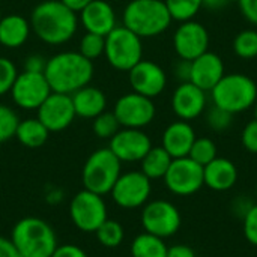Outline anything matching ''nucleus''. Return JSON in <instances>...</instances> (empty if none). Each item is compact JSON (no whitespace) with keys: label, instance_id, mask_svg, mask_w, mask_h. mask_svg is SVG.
Returning <instances> with one entry per match:
<instances>
[{"label":"nucleus","instance_id":"ea45409f","mask_svg":"<svg viewBox=\"0 0 257 257\" xmlns=\"http://www.w3.org/2000/svg\"><path fill=\"white\" fill-rule=\"evenodd\" d=\"M238 6L242 17L248 23L257 26V0H238Z\"/></svg>","mask_w":257,"mask_h":257},{"label":"nucleus","instance_id":"6ab92c4d","mask_svg":"<svg viewBox=\"0 0 257 257\" xmlns=\"http://www.w3.org/2000/svg\"><path fill=\"white\" fill-rule=\"evenodd\" d=\"M78 21L86 32L107 36L116 26L117 18L113 6L105 0H92L80 14Z\"/></svg>","mask_w":257,"mask_h":257},{"label":"nucleus","instance_id":"1a4fd4ad","mask_svg":"<svg viewBox=\"0 0 257 257\" xmlns=\"http://www.w3.org/2000/svg\"><path fill=\"white\" fill-rule=\"evenodd\" d=\"M182 223L179 209L167 200H152L148 202L142 211V226L145 232L155 235L158 238L173 236Z\"/></svg>","mask_w":257,"mask_h":257},{"label":"nucleus","instance_id":"4be33fe9","mask_svg":"<svg viewBox=\"0 0 257 257\" xmlns=\"http://www.w3.org/2000/svg\"><path fill=\"white\" fill-rule=\"evenodd\" d=\"M238 181V169L229 158L217 157L203 167V182L214 191H229Z\"/></svg>","mask_w":257,"mask_h":257},{"label":"nucleus","instance_id":"8fccbe9b","mask_svg":"<svg viewBox=\"0 0 257 257\" xmlns=\"http://www.w3.org/2000/svg\"><path fill=\"white\" fill-rule=\"evenodd\" d=\"M226 2H227V3H233V2H236V3H238V0H226Z\"/></svg>","mask_w":257,"mask_h":257},{"label":"nucleus","instance_id":"de8ad7c7","mask_svg":"<svg viewBox=\"0 0 257 257\" xmlns=\"http://www.w3.org/2000/svg\"><path fill=\"white\" fill-rule=\"evenodd\" d=\"M229 3L226 0H202V8L208 9V11H221L223 8H226Z\"/></svg>","mask_w":257,"mask_h":257},{"label":"nucleus","instance_id":"a18cd8bd","mask_svg":"<svg viewBox=\"0 0 257 257\" xmlns=\"http://www.w3.org/2000/svg\"><path fill=\"white\" fill-rule=\"evenodd\" d=\"M248 197H238V199H235V202L232 203V209H233V212L236 211V214H238V217H241V218H244L245 217V214L251 209V206L254 205V203H251L250 200H247Z\"/></svg>","mask_w":257,"mask_h":257},{"label":"nucleus","instance_id":"dca6fc26","mask_svg":"<svg viewBox=\"0 0 257 257\" xmlns=\"http://www.w3.org/2000/svg\"><path fill=\"white\" fill-rule=\"evenodd\" d=\"M128 80L133 92L151 99L160 96L167 86L166 71L158 63L146 59H142L134 68L128 71Z\"/></svg>","mask_w":257,"mask_h":257},{"label":"nucleus","instance_id":"aec40b11","mask_svg":"<svg viewBox=\"0 0 257 257\" xmlns=\"http://www.w3.org/2000/svg\"><path fill=\"white\" fill-rule=\"evenodd\" d=\"M224 74V62L217 53L208 50L202 56L191 60L190 81L205 92H211Z\"/></svg>","mask_w":257,"mask_h":257},{"label":"nucleus","instance_id":"9b49d317","mask_svg":"<svg viewBox=\"0 0 257 257\" xmlns=\"http://www.w3.org/2000/svg\"><path fill=\"white\" fill-rule=\"evenodd\" d=\"M167 190L176 196H193L203 185V167L190 157L175 158L163 178Z\"/></svg>","mask_w":257,"mask_h":257},{"label":"nucleus","instance_id":"f03ea898","mask_svg":"<svg viewBox=\"0 0 257 257\" xmlns=\"http://www.w3.org/2000/svg\"><path fill=\"white\" fill-rule=\"evenodd\" d=\"M93 72V62L78 51H60L47 60L44 75L53 92L72 95L90 84Z\"/></svg>","mask_w":257,"mask_h":257},{"label":"nucleus","instance_id":"bb28decb","mask_svg":"<svg viewBox=\"0 0 257 257\" xmlns=\"http://www.w3.org/2000/svg\"><path fill=\"white\" fill-rule=\"evenodd\" d=\"M167 245L163 238L143 232L137 235L131 244L133 257H167Z\"/></svg>","mask_w":257,"mask_h":257},{"label":"nucleus","instance_id":"6e6552de","mask_svg":"<svg viewBox=\"0 0 257 257\" xmlns=\"http://www.w3.org/2000/svg\"><path fill=\"white\" fill-rule=\"evenodd\" d=\"M69 215L74 226L87 233H95L96 229L108 218L102 196L86 188L72 197L69 205Z\"/></svg>","mask_w":257,"mask_h":257},{"label":"nucleus","instance_id":"7ed1b4c3","mask_svg":"<svg viewBox=\"0 0 257 257\" xmlns=\"http://www.w3.org/2000/svg\"><path fill=\"white\" fill-rule=\"evenodd\" d=\"M172 21L164 0H131L122 14V26L142 39L164 33Z\"/></svg>","mask_w":257,"mask_h":257},{"label":"nucleus","instance_id":"f257e3e1","mask_svg":"<svg viewBox=\"0 0 257 257\" xmlns=\"http://www.w3.org/2000/svg\"><path fill=\"white\" fill-rule=\"evenodd\" d=\"M32 32L48 45H62L72 39L78 29V15L60 0H44L30 14Z\"/></svg>","mask_w":257,"mask_h":257},{"label":"nucleus","instance_id":"c03bdc74","mask_svg":"<svg viewBox=\"0 0 257 257\" xmlns=\"http://www.w3.org/2000/svg\"><path fill=\"white\" fill-rule=\"evenodd\" d=\"M167 257H196V253L185 244H176L167 248Z\"/></svg>","mask_w":257,"mask_h":257},{"label":"nucleus","instance_id":"423d86ee","mask_svg":"<svg viewBox=\"0 0 257 257\" xmlns=\"http://www.w3.org/2000/svg\"><path fill=\"white\" fill-rule=\"evenodd\" d=\"M120 173L122 163L119 158L108 148H101L90 154V157L86 160L81 181L86 190L99 196H105L110 194Z\"/></svg>","mask_w":257,"mask_h":257},{"label":"nucleus","instance_id":"a211bd4d","mask_svg":"<svg viewBox=\"0 0 257 257\" xmlns=\"http://www.w3.org/2000/svg\"><path fill=\"white\" fill-rule=\"evenodd\" d=\"M208 107L206 92L191 81L179 83L172 95V110L181 120H194L205 113Z\"/></svg>","mask_w":257,"mask_h":257},{"label":"nucleus","instance_id":"c9c22d12","mask_svg":"<svg viewBox=\"0 0 257 257\" xmlns=\"http://www.w3.org/2000/svg\"><path fill=\"white\" fill-rule=\"evenodd\" d=\"M17 75H18V69L15 63L8 57L0 56V96L11 92Z\"/></svg>","mask_w":257,"mask_h":257},{"label":"nucleus","instance_id":"58836bf2","mask_svg":"<svg viewBox=\"0 0 257 257\" xmlns=\"http://www.w3.org/2000/svg\"><path fill=\"white\" fill-rule=\"evenodd\" d=\"M47 60L48 59H45L42 54L33 53V54L26 57V60H24V71H29V72H44L45 66H47Z\"/></svg>","mask_w":257,"mask_h":257},{"label":"nucleus","instance_id":"cd10ccee","mask_svg":"<svg viewBox=\"0 0 257 257\" xmlns=\"http://www.w3.org/2000/svg\"><path fill=\"white\" fill-rule=\"evenodd\" d=\"M98 242L105 248H116L122 244L125 238L123 227L119 221L107 218L95 232Z\"/></svg>","mask_w":257,"mask_h":257},{"label":"nucleus","instance_id":"49530a36","mask_svg":"<svg viewBox=\"0 0 257 257\" xmlns=\"http://www.w3.org/2000/svg\"><path fill=\"white\" fill-rule=\"evenodd\" d=\"M66 8H69L71 11H74L75 14H80L92 0H60Z\"/></svg>","mask_w":257,"mask_h":257},{"label":"nucleus","instance_id":"4468645a","mask_svg":"<svg viewBox=\"0 0 257 257\" xmlns=\"http://www.w3.org/2000/svg\"><path fill=\"white\" fill-rule=\"evenodd\" d=\"M209 32L208 29L194 20L184 21L178 26L173 35V48L179 59L194 60L209 50Z\"/></svg>","mask_w":257,"mask_h":257},{"label":"nucleus","instance_id":"f704fd0d","mask_svg":"<svg viewBox=\"0 0 257 257\" xmlns=\"http://www.w3.org/2000/svg\"><path fill=\"white\" fill-rule=\"evenodd\" d=\"M18 122L20 119L15 110L6 104H0V145L15 137Z\"/></svg>","mask_w":257,"mask_h":257},{"label":"nucleus","instance_id":"a19ab883","mask_svg":"<svg viewBox=\"0 0 257 257\" xmlns=\"http://www.w3.org/2000/svg\"><path fill=\"white\" fill-rule=\"evenodd\" d=\"M173 75L179 83H187L191 78V60L179 59L173 66Z\"/></svg>","mask_w":257,"mask_h":257},{"label":"nucleus","instance_id":"2f4dec72","mask_svg":"<svg viewBox=\"0 0 257 257\" xmlns=\"http://www.w3.org/2000/svg\"><path fill=\"white\" fill-rule=\"evenodd\" d=\"M104 48H105V36L90 32H86L78 44V53L92 62L104 54Z\"/></svg>","mask_w":257,"mask_h":257},{"label":"nucleus","instance_id":"7c9ffc66","mask_svg":"<svg viewBox=\"0 0 257 257\" xmlns=\"http://www.w3.org/2000/svg\"><path fill=\"white\" fill-rule=\"evenodd\" d=\"M217 145L214 140H211L209 137H199L194 140L188 157L196 161L197 164H200L202 167H205L206 164H209L212 160H215L217 155Z\"/></svg>","mask_w":257,"mask_h":257},{"label":"nucleus","instance_id":"3c124183","mask_svg":"<svg viewBox=\"0 0 257 257\" xmlns=\"http://www.w3.org/2000/svg\"><path fill=\"white\" fill-rule=\"evenodd\" d=\"M2 18H3V15H2V11H0V20H2Z\"/></svg>","mask_w":257,"mask_h":257},{"label":"nucleus","instance_id":"a878e982","mask_svg":"<svg viewBox=\"0 0 257 257\" xmlns=\"http://www.w3.org/2000/svg\"><path fill=\"white\" fill-rule=\"evenodd\" d=\"M173 158L169 155V152L163 146H152L149 152L143 157L140 161L142 164V173L148 176L151 181L163 179L172 164Z\"/></svg>","mask_w":257,"mask_h":257},{"label":"nucleus","instance_id":"c756f323","mask_svg":"<svg viewBox=\"0 0 257 257\" xmlns=\"http://www.w3.org/2000/svg\"><path fill=\"white\" fill-rule=\"evenodd\" d=\"M172 20L184 23L193 20L202 9V0H164Z\"/></svg>","mask_w":257,"mask_h":257},{"label":"nucleus","instance_id":"09e8293b","mask_svg":"<svg viewBox=\"0 0 257 257\" xmlns=\"http://www.w3.org/2000/svg\"><path fill=\"white\" fill-rule=\"evenodd\" d=\"M254 119H257V99H256V102H254Z\"/></svg>","mask_w":257,"mask_h":257},{"label":"nucleus","instance_id":"2eb2a0df","mask_svg":"<svg viewBox=\"0 0 257 257\" xmlns=\"http://www.w3.org/2000/svg\"><path fill=\"white\" fill-rule=\"evenodd\" d=\"M152 148L151 137L137 128H120L111 139L108 149L120 163H140Z\"/></svg>","mask_w":257,"mask_h":257},{"label":"nucleus","instance_id":"412c9836","mask_svg":"<svg viewBox=\"0 0 257 257\" xmlns=\"http://www.w3.org/2000/svg\"><path fill=\"white\" fill-rule=\"evenodd\" d=\"M194 128L187 120H175L163 133L161 137V146L169 152V155L175 158H184L188 157L190 149L196 140Z\"/></svg>","mask_w":257,"mask_h":257},{"label":"nucleus","instance_id":"37998d69","mask_svg":"<svg viewBox=\"0 0 257 257\" xmlns=\"http://www.w3.org/2000/svg\"><path fill=\"white\" fill-rule=\"evenodd\" d=\"M0 257H21L11 238L0 236Z\"/></svg>","mask_w":257,"mask_h":257},{"label":"nucleus","instance_id":"39448f33","mask_svg":"<svg viewBox=\"0 0 257 257\" xmlns=\"http://www.w3.org/2000/svg\"><path fill=\"white\" fill-rule=\"evenodd\" d=\"M212 104L232 113H244L254 107L257 99L256 81L241 72L224 74L211 90Z\"/></svg>","mask_w":257,"mask_h":257},{"label":"nucleus","instance_id":"e433bc0d","mask_svg":"<svg viewBox=\"0 0 257 257\" xmlns=\"http://www.w3.org/2000/svg\"><path fill=\"white\" fill-rule=\"evenodd\" d=\"M241 143L250 154H257V119L250 120L241 133Z\"/></svg>","mask_w":257,"mask_h":257},{"label":"nucleus","instance_id":"79ce46f5","mask_svg":"<svg viewBox=\"0 0 257 257\" xmlns=\"http://www.w3.org/2000/svg\"><path fill=\"white\" fill-rule=\"evenodd\" d=\"M51 257H89L86 254V251L83 248H80L78 245L74 244H63V245H57V248L54 250V253Z\"/></svg>","mask_w":257,"mask_h":257},{"label":"nucleus","instance_id":"473e14b6","mask_svg":"<svg viewBox=\"0 0 257 257\" xmlns=\"http://www.w3.org/2000/svg\"><path fill=\"white\" fill-rule=\"evenodd\" d=\"M92 130L93 134L99 139H107L110 140L122 126L117 120V117L114 116L113 111H102L101 114H98L95 119H92Z\"/></svg>","mask_w":257,"mask_h":257},{"label":"nucleus","instance_id":"f8f14e48","mask_svg":"<svg viewBox=\"0 0 257 257\" xmlns=\"http://www.w3.org/2000/svg\"><path fill=\"white\" fill-rule=\"evenodd\" d=\"M113 113L122 128L143 130L155 119L157 108L154 99L136 92H130L116 101Z\"/></svg>","mask_w":257,"mask_h":257},{"label":"nucleus","instance_id":"72a5a7b5","mask_svg":"<svg viewBox=\"0 0 257 257\" xmlns=\"http://www.w3.org/2000/svg\"><path fill=\"white\" fill-rule=\"evenodd\" d=\"M233 116L235 114H232L214 104L211 107H206V110H205L206 125L215 133H226L233 123Z\"/></svg>","mask_w":257,"mask_h":257},{"label":"nucleus","instance_id":"5701e85b","mask_svg":"<svg viewBox=\"0 0 257 257\" xmlns=\"http://www.w3.org/2000/svg\"><path fill=\"white\" fill-rule=\"evenodd\" d=\"M75 114L84 119H95L107 108L105 93L95 86H84L71 95Z\"/></svg>","mask_w":257,"mask_h":257},{"label":"nucleus","instance_id":"0eeeda50","mask_svg":"<svg viewBox=\"0 0 257 257\" xmlns=\"http://www.w3.org/2000/svg\"><path fill=\"white\" fill-rule=\"evenodd\" d=\"M104 56L114 69L128 72L143 59L142 38L122 24L116 26L105 36Z\"/></svg>","mask_w":257,"mask_h":257},{"label":"nucleus","instance_id":"b1692460","mask_svg":"<svg viewBox=\"0 0 257 257\" xmlns=\"http://www.w3.org/2000/svg\"><path fill=\"white\" fill-rule=\"evenodd\" d=\"M30 21L20 14H11L0 20V45L20 48L30 36Z\"/></svg>","mask_w":257,"mask_h":257},{"label":"nucleus","instance_id":"393cba45","mask_svg":"<svg viewBox=\"0 0 257 257\" xmlns=\"http://www.w3.org/2000/svg\"><path fill=\"white\" fill-rule=\"evenodd\" d=\"M48 136H50V131L45 128V125L38 117L20 120L17 131H15L17 140L23 146L30 148V149L44 146L48 140Z\"/></svg>","mask_w":257,"mask_h":257},{"label":"nucleus","instance_id":"4c0bfd02","mask_svg":"<svg viewBox=\"0 0 257 257\" xmlns=\"http://www.w3.org/2000/svg\"><path fill=\"white\" fill-rule=\"evenodd\" d=\"M244 221V235L247 241L257 247V203L251 206V209L242 218Z\"/></svg>","mask_w":257,"mask_h":257},{"label":"nucleus","instance_id":"c85d7f7f","mask_svg":"<svg viewBox=\"0 0 257 257\" xmlns=\"http://www.w3.org/2000/svg\"><path fill=\"white\" fill-rule=\"evenodd\" d=\"M233 53L244 60H251L257 57V30L244 29L233 39Z\"/></svg>","mask_w":257,"mask_h":257},{"label":"nucleus","instance_id":"f3484780","mask_svg":"<svg viewBox=\"0 0 257 257\" xmlns=\"http://www.w3.org/2000/svg\"><path fill=\"white\" fill-rule=\"evenodd\" d=\"M36 111L38 119L45 125L50 133H59L66 130L77 117L71 95L57 92H51Z\"/></svg>","mask_w":257,"mask_h":257},{"label":"nucleus","instance_id":"20e7f679","mask_svg":"<svg viewBox=\"0 0 257 257\" xmlns=\"http://www.w3.org/2000/svg\"><path fill=\"white\" fill-rule=\"evenodd\" d=\"M11 239L21 257H51L59 245L53 227L38 217H26L15 223Z\"/></svg>","mask_w":257,"mask_h":257},{"label":"nucleus","instance_id":"9d476101","mask_svg":"<svg viewBox=\"0 0 257 257\" xmlns=\"http://www.w3.org/2000/svg\"><path fill=\"white\" fill-rule=\"evenodd\" d=\"M151 182L152 181L139 170L120 173L110 196L117 206L123 209H136L149 202L152 193Z\"/></svg>","mask_w":257,"mask_h":257},{"label":"nucleus","instance_id":"ddd939ff","mask_svg":"<svg viewBox=\"0 0 257 257\" xmlns=\"http://www.w3.org/2000/svg\"><path fill=\"white\" fill-rule=\"evenodd\" d=\"M51 87L44 72H18L11 89L12 101L23 110H38L51 93Z\"/></svg>","mask_w":257,"mask_h":257}]
</instances>
